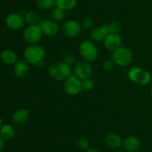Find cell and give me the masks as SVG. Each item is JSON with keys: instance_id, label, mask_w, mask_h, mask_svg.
Here are the masks:
<instances>
[{"instance_id": "4316f807", "label": "cell", "mask_w": 152, "mask_h": 152, "mask_svg": "<svg viewBox=\"0 0 152 152\" xmlns=\"http://www.w3.org/2000/svg\"><path fill=\"white\" fill-rule=\"evenodd\" d=\"M77 146L78 147V148H80V150H87L89 148L90 145V143L88 139L85 138V137H80L77 140Z\"/></svg>"}, {"instance_id": "484cf974", "label": "cell", "mask_w": 152, "mask_h": 152, "mask_svg": "<svg viewBox=\"0 0 152 152\" xmlns=\"http://www.w3.org/2000/svg\"><path fill=\"white\" fill-rule=\"evenodd\" d=\"M82 86H83V91H91L94 88V81L91 77L82 80Z\"/></svg>"}, {"instance_id": "52a82bcc", "label": "cell", "mask_w": 152, "mask_h": 152, "mask_svg": "<svg viewBox=\"0 0 152 152\" xmlns=\"http://www.w3.org/2000/svg\"><path fill=\"white\" fill-rule=\"evenodd\" d=\"M63 88L65 93L71 96L78 95L79 93L83 91V86H82V80L76 77L74 75H72L65 80Z\"/></svg>"}, {"instance_id": "603a6c76", "label": "cell", "mask_w": 152, "mask_h": 152, "mask_svg": "<svg viewBox=\"0 0 152 152\" xmlns=\"http://www.w3.org/2000/svg\"><path fill=\"white\" fill-rule=\"evenodd\" d=\"M36 5L40 10H51L55 7V0H36Z\"/></svg>"}, {"instance_id": "8fae6325", "label": "cell", "mask_w": 152, "mask_h": 152, "mask_svg": "<svg viewBox=\"0 0 152 152\" xmlns=\"http://www.w3.org/2000/svg\"><path fill=\"white\" fill-rule=\"evenodd\" d=\"M42 34L49 37L57 35L59 32V24L51 19H41L39 24Z\"/></svg>"}, {"instance_id": "ffe728a7", "label": "cell", "mask_w": 152, "mask_h": 152, "mask_svg": "<svg viewBox=\"0 0 152 152\" xmlns=\"http://www.w3.org/2000/svg\"><path fill=\"white\" fill-rule=\"evenodd\" d=\"M77 0H55V5L63 9L64 10H71L77 6Z\"/></svg>"}, {"instance_id": "5b68a950", "label": "cell", "mask_w": 152, "mask_h": 152, "mask_svg": "<svg viewBox=\"0 0 152 152\" xmlns=\"http://www.w3.org/2000/svg\"><path fill=\"white\" fill-rule=\"evenodd\" d=\"M111 60L115 65L121 67L128 66L133 60V54L129 48L126 46H120L115 51L112 52Z\"/></svg>"}, {"instance_id": "f546056e", "label": "cell", "mask_w": 152, "mask_h": 152, "mask_svg": "<svg viewBox=\"0 0 152 152\" xmlns=\"http://www.w3.org/2000/svg\"><path fill=\"white\" fill-rule=\"evenodd\" d=\"M4 145V139L1 137V136L0 135V151L3 149Z\"/></svg>"}, {"instance_id": "9a60e30c", "label": "cell", "mask_w": 152, "mask_h": 152, "mask_svg": "<svg viewBox=\"0 0 152 152\" xmlns=\"http://www.w3.org/2000/svg\"><path fill=\"white\" fill-rule=\"evenodd\" d=\"M13 72L17 78H25L29 75V64L25 61H17L13 66Z\"/></svg>"}, {"instance_id": "8992f818", "label": "cell", "mask_w": 152, "mask_h": 152, "mask_svg": "<svg viewBox=\"0 0 152 152\" xmlns=\"http://www.w3.org/2000/svg\"><path fill=\"white\" fill-rule=\"evenodd\" d=\"M40 25H28L23 31V38L28 45H37L40 41L42 36Z\"/></svg>"}, {"instance_id": "3957f363", "label": "cell", "mask_w": 152, "mask_h": 152, "mask_svg": "<svg viewBox=\"0 0 152 152\" xmlns=\"http://www.w3.org/2000/svg\"><path fill=\"white\" fill-rule=\"evenodd\" d=\"M79 55L83 61L91 63L96 61L98 58V49L94 43L91 40H86L81 42L78 48Z\"/></svg>"}, {"instance_id": "f1b7e54d", "label": "cell", "mask_w": 152, "mask_h": 152, "mask_svg": "<svg viewBox=\"0 0 152 152\" xmlns=\"http://www.w3.org/2000/svg\"><path fill=\"white\" fill-rule=\"evenodd\" d=\"M114 66H115V63L114 61L111 59L110 60H105L103 63H102V69L105 70V72H111L114 69Z\"/></svg>"}, {"instance_id": "83f0119b", "label": "cell", "mask_w": 152, "mask_h": 152, "mask_svg": "<svg viewBox=\"0 0 152 152\" xmlns=\"http://www.w3.org/2000/svg\"><path fill=\"white\" fill-rule=\"evenodd\" d=\"M62 61L65 63L68 64L70 66H71L73 65H75L76 63L75 58H74V56L72 54H65L63 56V58H62Z\"/></svg>"}, {"instance_id": "2e32d148", "label": "cell", "mask_w": 152, "mask_h": 152, "mask_svg": "<svg viewBox=\"0 0 152 152\" xmlns=\"http://www.w3.org/2000/svg\"><path fill=\"white\" fill-rule=\"evenodd\" d=\"M108 34V33L107 31L106 26L105 24H104L102 26L94 27L91 30L90 37L94 42L99 43V42H103Z\"/></svg>"}, {"instance_id": "7a4b0ae2", "label": "cell", "mask_w": 152, "mask_h": 152, "mask_svg": "<svg viewBox=\"0 0 152 152\" xmlns=\"http://www.w3.org/2000/svg\"><path fill=\"white\" fill-rule=\"evenodd\" d=\"M45 56V50L39 45H29L23 52L24 61L28 64L36 66L40 63Z\"/></svg>"}, {"instance_id": "cb8c5ba5", "label": "cell", "mask_w": 152, "mask_h": 152, "mask_svg": "<svg viewBox=\"0 0 152 152\" xmlns=\"http://www.w3.org/2000/svg\"><path fill=\"white\" fill-rule=\"evenodd\" d=\"M105 26H106V29L108 34H119V33L121 31L122 28L121 24L117 20H112L109 23H105Z\"/></svg>"}, {"instance_id": "6da1fadb", "label": "cell", "mask_w": 152, "mask_h": 152, "mask_svg": "<svg viewBox=\"0 0 152 152\" xmlns=\"http://www.w3.org/2000/svg\"><path fill=\"white\" fill-rule=\"evenodd\" d=\"M48 74L50 77L56 81H65L72 75V70L70 66L62 61L53 63L48 67Z\"/></svg>"}, {"instance_id": "d4e9b609", "label": "cell", "mask_w": 152, "mask_h": 152, "mask_svg": "<svg viewBox=\"0 0 152 152\" xmlns=\"http://www.w3.org/2000/svg\"><path fill=\"white\" fill-rule=\"evenodd\" d=\"M82 29L83 30H91L94 25V22L91 18L86 17L83 19L80 22Z\"/></svg>"}, {"instance_id": "d6a6232c", "label": "cell", "mask_w": 152, "mask_h": 152, "mask_svg": "<svg viewBox=\"0 0 152 152\" xmlns=\"http://www.w3.org/2000/svg\"><path fill=\"white\" fill-rule=\"evenodd\" d=\"M3 124H2V120H1V118L0 117V128H1V125H2Z\"/></svg>"}, {"instance_id": "30bf717a", "label": "cell", "mask_w": 152, "mask_h": 152, "mask_svg": "<svg viewBox=\"0 0 152 152\" xmlns=\"http://www.w3.org/2000/svg\"><path fill=\"white\" fill-rule=\"evenodd\" d=\"M81 30L80 22L74 19L65 21L62 25V31L64 35L69 38H75L78 37L80 34Z\"/></svg>"}, {"instance_id": "e0dca14e", "label": "cell", "mask_w": 152, "mask_h": 152, "mask_svg": "<svg viewBox=\"0 0 152 152\" xmlns=\"http://www.w3.org/2000/svg\"><path fill=\"white\" fill-rule=\"evenodd\" d=\"M30 113L27 109L19 108L16 110L12 115V120L17 125H23L28 122Z\"/></svg>"}, {"instance_id": "ac0fdd59", "label": "cell", "mask_w": 152, "mask_h": 152, "mask_svg": "<svg viewBox=\"0 0 152 152\" xmlns=\"http://www.w3.org/2000/svg\"><path fill=\"white\" fill-rule=\"evenodd\" d=\"M0 59L4 64L12 65L16 63L17 61V55L10 49H4L0 54Z\"/></svg>"}, {"instance_id": "5bb4252c", "label": "cell", "mask_w": 152, "mask_h": 152, "mask_svg": "<svg viewBox=\"0 0 152 152\" xmlns=\"http://www.w3.org/2000/svg\"><path fill=\"white\" fill-rule=\"evenodd\" d=\"M104 141H105V145L109 148L113 149V150H117L123 145V139L121 137L116 133L111 132L107 134Z\"/></svg>"}, {"instance_id": "7402d4cb", "label": "cell", "mask_w": 152, "mask_h": 152, "mask_svg": "<svg viewBox=\"0 0 152 152\" xmlns=\"http://www.w3.org/2000/svg\"><path fill=\"white\" fill-rule=\"evenodd\" d=\"M25 16V20L26 23L28 24V25H38L39 24L41 19L40 16L37 12L33 11H28L24 15Z\"/></svg>"}, {"instance_id": "d6986e66", "label": "cell", "mask_w": 152, "mask_h": 152, "mask_svg": "<svg viewBox=\"0 0 152 152\" xmlns=\"http://www.w3.org/2000/svg\"><path fill=\"white\" fill-rule=\"evenodd\" d=\"M0 135L4 140L12 139L15 135L14 128L9 124H4L0 128Z\"/></svg>"}, {"instance_id": "44dd1931", "label": "cell", "mask_w": 152, "mask_h": 152, "mask_svg": "<svg viewBox=\"0 0 152 152\" xmlns=\"http://www.w3.org/2000/svg\"><path fill=\"white\" fill-rule=\"evenodd\" d=\"M65 15H66V11L63 9L58 7L55 6L53 9L50 10V17L51 19L55 21L56 22H60L65 19Z\"/></svg>"}, {"instance_id": "9c48e42d", "label": "cell", "mask_w": 152, "mask_h": 152, "mask_svg": "<svg viewBox=\"0 0 152 152\" xmlns=\"http://www.w3.org/2000/svg\"><path fill=\"white\" fill-rule=\"evenodd\" d=\"M74 75L80 80L88 78L92 75V67L90 63L85 61H79L74 65Z\"/></svg>"}, {"instance_id": "4dcf8cb0", "label": "cell", "mask_w": 152, "mask_h": 152, "mask_svg": "<svg viewBox=\"0 0 152 152\" xmlns=\"http://www.w3.org/2000/svg\"><path fill=\"white\" fill-rule=\"evenodd\" d=\"M86 152H99V151L96 148H88L86 151Z\"/></svg>"}, {"instance_id": "836d02e7", "label": "cell", "mask_w": 152, "mask_h": 152, "mask_svg": "<svg viewBox=\"0 0 152 152\" xmlns=\"http://www.w3.org/2000/svg\"><path fill=\"white\" fill-rule=\"evenodd\" d=\"M150 92H151V95L152 96V86H151V90H150Z\"/></svg>"}, {"instance_id": "7c38bea8", "label": "cell", "mask_w": 152, "mask_h": 152, "mask_svg": "<svg viewBox=\"0 0 152 152\" xmlns=\"http://www.w3.org/2000/svg\"><path fill=\"white\" fill-rule=\"evenodd\" d=\"M103 44L107 50L114 52L122 46V38L120 34H109L104 40Z\"/></svg>"}, {"instance_id": "277c9868", "label": "cell", "mask_w": 152, "mask_h": 152, "mask_svg": "<svg viewBox=\"0 0 152 152\" xmlns=\"http://www.w3.org/2000/svg\"><path fill=\"white\" fill-rule=\"evenodd\" d=\"M127 77L132 83L140 86L147 85L151 81V75L144 69L139 66H132L128 70Z\"/></svg>"}, {"instance_id": "1f68e13d", "label": "cell", "mask_w": 152, "mask_h": 152, "mask_svg": "<svg viewBox=\"0 0 152 152\" xmlns=\"http://www.w3.org/2000/svg\"><path fill=\"white\" fill-rule=\"evenodd\" d=\"M115 152H126L124 150H123V149H117V150H116V151Z\"/></svg>"}, {"instance_id": "ba28073f", "label": "cell", "mask_w": 152, "mask_h": 152, "mask_svg": "<svg viewBox=\"0 0 152 152\" xmlns=\"http://www.w3.org/2000/svg\"><path fill=\"white\" fill-rule=\"evenodd\" d=\"M4 23H5L7 28L10 30L18 31L23 28V26L25 25V16L21 13H10L5 17Z\"/></svg>"}, {"instance_id": "4fadbf2b", "label": "cell", "mask_w": 152, "mask_h": 152, "mask_svg": "<svg viewBox=\"0 0 152 152\" xmlns=\"http://www.w3.org/2000/svg\"><path fill=\"white\" fill-rule=\"evenodd\" d=\"M141 143L135 136H129L123 140V148L126 152H137L140 148Z\"/></svg>"}]
</instances>
